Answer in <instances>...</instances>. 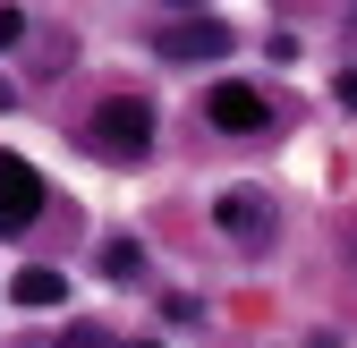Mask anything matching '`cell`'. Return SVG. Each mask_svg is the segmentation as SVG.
I'll return each instance as SVG.
<instances>
[{
  "label": "cell",
  "mask_w": 357,
  "mask_h": 348,
  "mask_svg": "<svg viewBox=\"0 0 357 348\" xmlns=\"http://www.w3.org/2000/svg\"><path fill=\"white\" fill-rule=\"evenodd\" d=\"M85 145H94V153H111V161H137V153L153 145V102H137V94L94 102V119H85Z\"/></svg>",
  "instance_id": "obj_1"
},
{
  "label": "cell",
  "mask_w": 357,
  "mask_h": 348,
  "mask_svg": "<svg viewBox=\"0 0 357 348\" xmlns=\"http://www.w3.org/2000/svg\"><path fill=\"white\" fill-rule=\"evenodd\" d=\"M204 119L221 127V136H255V127L273 119V102H264L255 85H238V77H230V85H213V94H204Z\"/></svg>",
  "instance_id": "obj_2"
},
{
  "label": "cell",
  "mask_w": 357,
  "mask_h": 348,
  "mask_svg": "<svg viewBox=\"0 0 357 348\" xmlns=\"http://www.w3.org/2000/svg\"><path fill=\"white\" fill-rule=\"evenodd\" d=\"M230 42H238V34L221 26V17H188V26H162L153 52H162V60H221Z\"/></svg>",
  "instance_id": "obj_3"
},
{
  "label": "cell",
  "mask_w": 357,
  "mask_h": 348,
  "mask_svg": "<svg viewBox=\"0 0 357 348\" xmlns=\"http://www.w3.org/2000/svg\"><path fill=\"white\" fill-rule=\"evenodd\" d=\"M34 212H43V179H34V161L0 153V230H26Z\"/></svg>",
  "instance_id": "obj_4"
},
{
  "label": "cell",
  "mask_w": 357,
  "mask_h": 348,
  "mask_svg": "<svg viewBox=\"0 0 357 348\" xmlns=\"http://www.w3.org/2000/svg\"><path fill=\"white\" fill-rule=\"evenodd\" d=\"M213 221L230 230V238H247V246H264V238H273V204H264L255 187H230V196L213 204Z\"/></svg>",
  "instance_id": "obj_5"
},
{
  "label": "cell",
  "mask_w": 357,
  "mask_h": 348,
  "mask_svg": "<svg viewBox=\"0 0 357 348\" xmlns=\"http://www.w3.org/2000/svg\"><path fill=\"white\" fill-rule=\"evenodd\" d=\"M9 297H17V306H68V272H52V264H26V272L9 280Z\"/></svg>",
  "instance_id": "obj_6"
},
{
  "label": "cell",
  "mask_w": 357,
  "mask_h": 348,
  "mask_svg": "<svg viewBox=\"0 0 357 348\" xmlns=\"http://www.w3.org/2000/svg\"><path fill=\"white\" fill-rule=\"evenodd\" d=\"M102 272H111V280H137V272H145V255L128 246V238H111V246H102Z\"/></svg>",
  "instance_id": "obj_7"
},
{
  "label": "cell",
  "mask_w": 357,
  "mask_h": 348,
  "mask_svg": "<svg viewBox=\"0 0 357 348\" xmlns=\"http://www.w3.org/2000/svg\"><path fill=\"white\" fill-rule=\"evenodd\" d=\"M26 34V9H17V0H0V42H17Z\"/></svg>",
  "instance_id": "obj_8"
},
{
  "label": "cell",
  "mask_w": 357,
  "mask_h": 348,
  "mask_svg": "<svg viewBox=\"0 0 357 348\" xmlns=\"http://www.w3.org/2000/svg\"><path fill=\"white\" fill-rule=\"evenodd\" d=\"M60 348H111V340H102V331H94V323H77V331H68V340H60Z\"/></svg>",
  "instance_id": "obj_9"
},
{
  "label": "cell",
  "mask_w": 357,
  "mask_h": 348,
  "mask_svg": "<svg viewBox=\"0 0 357 348\" xmlns=\"http://www.w3.org/2000/svg\"><path fill=\"white\" fill-rule=\"evenodd\" d=\"M332 94H340V102L357 111V68H340V77H332Z\"/></svg>",
  "instance_id": "obj_10"
},
{
  "label": "cell",
  "mask_w": 357,
  "mask_h": 348,
  "mask_svg": "<svg viewBox=\"0 0 357 348\" xmlns=\"http://www.w3.org/2000/svg\"><path fill=\"white\" fill-rule=\"evenodd\" d=\"M0 111H9V77H0Z\"/></svg>",
  "instance_id": "obj_11"
},
{
  "label": "cell",
  "mask_w": 357,
  "mask_h": 348,
  "mask_svg": "<svg viewBox=\"0 0 357 348\" xmlns=\"http://www.w3.org/2000/svg\"><path fill=\"white\" fill-rule=\"evenodd\" d=\"M170 9H204V0H170Z\"/></svg>",
  "instance_id": "obj_12"
},
{
  "label": "cell",
  "mask_w": 357,
  "mask_h": 348,
  "mask_svg": "<svg viewBox=\"0 0 357 348\" xmlns=\"http://www.w3.org/2000/svg\"><path fill=\"white\" fill-rule=\"evenodd\" d=\"M137 348H162V340H137Z\"/></svg>",
  "instance_id": "obj_13"
}]
</instances>
